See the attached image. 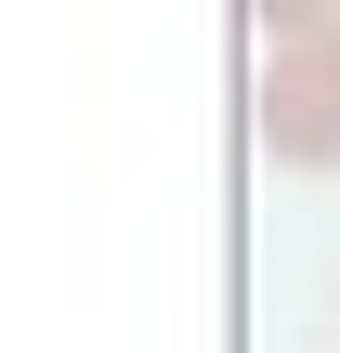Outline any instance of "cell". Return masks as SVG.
<instances>
[{"label":"cell","mask_w":340,"mask_h":353,"mask_svg":"<svg viewBox=\"0 0 340 353\" xmlns=\"http://www.w3.org/2000/svg\"><path fill=\"white\" fill-rule=\"evenodd\" d=\"M249 131H262L275 170H340V26H288V39H262Z\"/></svg>","instance_id":"obj_1"},{"label":"cell","mask_w":340,"mask_h":353,"mask_svg":"<svg viewBox=\"0 0 340 353\" xmlns=\"http://www.w3.org/2000/svg\"><path fill=\"white\" fill-rule=\"evenodd\" d=\"M262 13V39H288V26H340V0H249Z\"/></svg>","instance_id":"obj_2"}]
</instances>
